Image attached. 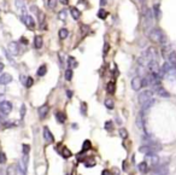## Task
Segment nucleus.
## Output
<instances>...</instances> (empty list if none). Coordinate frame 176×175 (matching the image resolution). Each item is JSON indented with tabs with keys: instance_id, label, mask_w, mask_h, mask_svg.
Returning <instances> with one entry per match:
<instances>
[{
	"instance_id": "1",
	"label": "nucleus",
	"mask_w": 176,
	"mask_h": 175,
	"mask_svg": "<svg viewBox=\"0 0 176 175\" xmlns=\"http://www.w3.org/2000/svg\"><path fill=\"white\" fill-rule=\"evenodd\" d=\"M162 150V145L157 141H153L151 144H147V145H142L139 147V152L144 154V155H148V156H153V155H157L158 151Z\"/></svg>"
},
{
	"instance_id": "2",
	"label": "nucleus",
	"mask_w": 176,
	"mask_h": 175,
	"mask_svg": "<svg viewBox=\"0 0 176 175\" xmlns=\"http://www.w3.org/2000/svg\"><path fill=\"white\" fill-rule=\"evenodd\" d=\"M148 38L152 42H156V44H165L167 42V36L163 33V30L159 28H153L152 30H150Z\"/></svg>"
},
{
	"instance_id": "3",
	"label": "nucleus",
	"mask_w": 176,
	"mask_h": 175,
	"mask_svg": "<svg viewBox=\"0 0 176 175\" xmlns=\"http://www.w3.org/2000/svg\"><path fill=\"white\" fill-rule=\"evenodd\" d=\"M142 17H144V21H145V28L147 27H151L152 23H153V12L151 8L144 6L142 8Z\"/></svg>"
},
{
	"instance_id": "4",
	"label": "nucleus",
	"mask_w": 176,
	"mask_h": 175,
	"mask_svg": "<svg viewBox=\"0 0 176 175\" xmlns=\"http://www.w3.org/2000/svg\"><path fill=\"white\" fill-rule=\"evenodd\" d=\"M151 99H153V92L150 91V89H146V91L140 92V94L138 97V100H139V104L140 105H144L145 103L150 101Z\"/></svg>"
},
{
	"instance_id": "5",
	"label": "nucleus",
	"mask_w": 176,
	"mask_h": 175,
	"mask_svg": "<svg viewBox=\"0 0 176 175\" xmlns=\"http://www.w3.org/2000/svg\"><path fill=\"white\" fill-rule=\"evenodd\" d=\"M12 111V104L7 100H4L0 103V112L2 115H8Z\"/></svg>"
},
{
	"instance_id": "6",
	"label": "nucleus",
	"mask_w": 176,
	"mask_h": 175,
	"mask_svg": "<svg viewBox=\"0 0 176 175\" xmlns=\"http://www.w3.org/2000/svg\"><path fill=\"white\" fill-rule=\"evenodd\" d=\"M22 21L24 22V24H25L29 29H34V28H35V21H34V18H33L31 16L24 15V16H22Z\"/></svg>"
},
{
	"instance_id": "7",
	"label": "nucleus",
	"mask_w": 176,
	"mask_h": 175,
	"mask_svg": "<svg viewBox=\"0 0 176 175\" xmlns=\"http://www.w3.org/2000/svg\"><path fill=\"white\" fill-rule=\"evenodd\" d=\"M168 172H169L168 166L163 164V166H158V167L153 168V170H152V175H167L168 174Z\"/></svg>"
},
{
	"instance_id": "8",
	"label": "nucleus",
	"mask_w": 176,
	"mask_h": 175,
	"mask_svg": "<svg viewBox=\"0 0 176 175\" xmlns=\"http://www.w3.org/2000/svg\"><path fill=\"white\" fill-rule=\"evenodd\" d=\"M156 93H157L159 97H162V98H168V97H170V93H169L164 87H162L161 85L156 86Z\"/></svg>"
},
{
	"instance_id": "9",
	"label": "nucleus",
	"mask_w": 176,
	"mask_h": 175,
	"mask_svg": "<svg viewBox=\"0 0 176 175\" xmlns=\"http://www.w3.org/2000/svg\"><path fill=\"white\" fill-rule=\"evenodd\" d=\"M141 87H142L141 78H140V76H135V78H133V80H132V88H133L134 91H139Z\"/></svg>"
},
{
	"instance_id": "10",
	"label": "nucleus",
	"mask_w": 176,
	"mask_h": 175,
	"mask_svg": "<svg viewBox=\"0 0 176 175\" xmlns=\"http://www.w3.org/2000/svg\"><path fill=\"white\" fill-rule=\"evenodd\" d=\"M48 111H50V106H48V105H42V106H40V107L37 109V112H39L40 118H45V117L47 116Z\"/></svg>"
},
{
	"instance_id": "11",
	"label": "nucleus",
	"mask_w": 176,
	"mask_h": 175,
	"mask_svg": "<svg viewBox=\"0 0 176 175\" xmlns=\"http://www.w3.org/2000/svg\"><path fill=\"white\" fill-rule=\"evenodd\" d=\"M44 138H45V140H46L47 143H53V141H54V138H53L52 133L50 132V129H48L47 127L44 128Z\"/></svg>"
},
{
	"instance_id": "12",
	"label": "nucleus",
	"mask_w": 176,
	"mask_h": 175,
	"mask_svg": "<svg viewBox=\"0 0 176 175\" xmlns=\"http://www.w3.org/2000/svg\"><path fill=\"white\" fill-rule=\"evenodd\" d=\"M8 51H10L12 54H18V52H19V46H18V44L15 42V41L10 42V44H8Z\"/></svg>"
},
{
	"instance_id": "13",
	"label": "nucleus",
	"mask_w": 176,
	"mask_h": 175,
	"mask_svg": "<svg viewBox=\"0 0 176 175\" xmlns=\"http://www.w3.org/2000/svg\"><path fill=\"white\" fill-rule=\"evenodd\" d=\"M12 81V76L10 75V74H2L1 76H0V84L1 85H7V84H10Z\"/></svg>"
},
{
	"instance_id": "14",
	"label": "nucleus",
	"mask_w": 176,
	"mask_h": 175,
	"mask_svg": "<svg viewBox=\"0 0 176 175\" xmlns=\"http://www.w3.org/2000/svg\"><path fill=\"white\" fill-rule=\"evenodd\" d=\"M148 160H150V164L152 167H158V163H159V157L157 155H153V156H148Z\"/></svg>"
},
{
	"instance_id": "15",
	"label": "nucleus",
	"mask_w": 176,
	"mask_h": 175,
	"mask_svg": "<svg viewBox=\"0 0 176 175\" xmlns=\"http://www.w3.org/2000/svg\"><path fill=\"white\" fill-rule=\"evenodd\" d=\"M42 44H44L42 36L36 35V36L34 38V46H35V48H41V47H42Z\"/></svg>"
},
{
	"instance_id": "16",
	"label": "nucleus",
	"mask_w": 176,
	"mask_h": 175,
	"mask_svg": "<svg viewBox=\"0 0 176 175\" xmlns=\"http://www.w3.org/2000/svg\"><path fill=\"white\" fill-rule=\"evenodd\" d=\"M70 12H71V17L74 19H79L81 17V12H80V10L77 7H71L70 8Z\"/></svg>"
},
{
	"instance_id": "17",
	"label": "nucleus",
	"mask_w": 176,
	"mask_h": 175,
	"mask_svg": "<svg viewBox=\"0 0 176 175\" xmlns=\"http://www.w3.org/2000/svg\"><path fill=\"white\" fill-rule=\"evenodd\" d=\"M138 168H139L140 173H142V174H146V173L148 172V166H147L146 162H141V163H139Z\"/></svg>"
},
{
	"instance_id": "18",
	"label": "nucleus",
	"mask_w": 176,
	"mask_h": 175,
	"mask_svg": "<svg viewBox=\"0 0 176 175\" xmlns=\"http://www.w3.org/2000/svg\"><path fill=\"white\" fill-rule=\"evenodd\" d=\"M168 62H169L171 65H175L176 67V52L175 51H173V52L169 53V56H168Z\"/></svg>"
},
{
	"instance_id": "19",
	"label": "nucleus",
	"mask_w": 176,
	"mask_h": 175,
	"mask_svg": "<svg viewBox=\"0 0 176 175\" xmlns=\"http://www.w3.org/2000/svg\"><path fill=\"white\" fill-rule=\"evenodd\" d=\"M153 17L157 18V19L161 17V7H159V5H157V4L153 6Z\"/></svg>"
},
{
	"instance_id": "20",
	"label": "nucleus",
	"mask_w": 176,
	"mask_h": 175,
	"mask_svg": "<svg viewBox=\"0 0 176 175\" xmlns=\"http://www.w3.org/2000/svg\"><path fill=\"white\" fill-rule=\"evenodd\" d=\"M58 35H59V38H60V39H67V38H68V35H69V30H68L67 28H62V29L59 30Z\"/></svg>"
},
{
	"instance_id": "21",
	"label": "nucleus",
	"mask_w": 176,
	"mask_h": 175,
	"mask_svg": "<svg viewBox=\"0 0 176 175\" xmlns=\"http://www.w3.org/2000/svg\"><path fill=\"white\" fill-rule=\"evenodd\" d=\"M46 73H47V67L44 64V65H41L39 69H37V76H45L46 75Z\"/></svg>"
},
{
	"instance_id": "22",
	"label": "nucleus",
	"mask_w": 176,
	"mask_h": 175,
	"mask_svg": "<svg viewBox=\"0 0 176 175\" xmlns=\"http://www.w3.org/2000/svg\"><path fill=\"white\" fill-rule=\"evenodd\" d=\"M60 155H62L64 158H69V157H71V155H73V154H71V151H70L68 147H65V146H64V147L62 149V154H60Z\"/></svg>"
},
{
	"instance_id": "23",
	"label": "nucleus",
	"mask_w": 176,
	"mask_h": 175,
	"mask_svg": "<svg viewBox=\"0 0 176 175\" xmlns=\"http://www.w3.org/2000/svg\"><path fill=\"white\" fill-rule=\"evenodd\" d=\"M56 118H57V121H58L59 123H64L65 120H67V117H65V115H64L63 112H57V114H56Z\"/></svg>"
},
{
	"instance_id": "24",
	"label": "nucleus",
	"mask_w": 176,
	"mask_h": 175,
	"mask_svg": "<svg viewBox=\"0 0 176 175\" xmlns=\"http://www.w3.org/2000/svg\"><path fill=\"white\" fill-rule=\"evenodd\" d=\"M155 103H156V100H155V99H151L150 101H147V103H145L144 105H141V107H142V110L145 111V110H147V109H150V107H152Z\"/></svg>"
},
{
	"instance_id": "25",
	"label": "nucleus",
	"mask_w": 176,
	"mask_h": 175,
	"mask_svg": "<svg viewBox=\"0 0 176 175\" xmlns=\"http://www.w3.org/2000/svg\"><path fill=\"white\" fill-rule=\"evenodd\" d=\"M68 64H69V69H73V68H75V67H77V62L75 61V58L74 57H69L68 58Z\"/></svg>"
},
{
	"instance_id": "26",
	"label": "nucleus",
	"mask_w": 176,
	"mask_h": 175,
	"mask_svg": "<svg viewBox=\"0 0 176 175\" xmlns=\"http://www.w3.org/2000/svg\"><path fill=\"white\" fill-rule=\"evenodd\" d=\"M105 106H106L107 109L112 110V109L115 107V103H113V100H112V99H110V98L105 99Z\"/></svg>"
},
{
	"instance_id": "27",
	"label": "nucleus",
	"mask_w": 176,
	"mask_h": 175,
	"mask_svg": "<svg viewBox=\"0 0 176 175\" xmlns=\"http://www.w3.org/2000/svg\"><path fill=\"white\" fill-rule=\"evenodd\" d=\"M115 89H116L115 82H109V84H107V86H106V91H107L110 94H113V93H115Z\"/></svg>"
},
{
	"instance_id": "28",
	"label": "nucleus",
	"mask_w": 176,
	"mask_h": 175,
	"mask_svg": "<svg viewBox=\"0 0 176 175\" xmlns=\"http://www.w3.org/2000/svg\"><path fill=\"white\" fill-rule=\"evenodd\" d=\"M73 76H74L73 69H67V71H65V80H67V81H71Z\"/></svg>"
},
{
	"instance_id": "29",
	"label": "nucleus",
	"mask_w": 176,
	"mask_h": 175,
	"mask_svg": "<svg viewBox=\"0 0 176 175\" xmlns=\"http://www.w3.org/2000/svg\"><path fill=\"white\" fill-rule=\"evenodd\" d=\"M90 147H92L90 141H89V140H85V143H83V145H82V152H86V151H88Z\"/></svg>"
},
{
	"instance_id": "30",
	"label": "nucleus",
	"mask_w": 176,
	"mask_h": 175,
	"mask_svg": "<svg viewBox=\"0 0 176 175\" xmlns=\"http://www.w3.org/2000/svg\"><path fill=\"white\" fill-rule=\"evenodd\" d=\"M98 17L101 18V19H105V18L107 17V12H106L104 8H100V10L98 11Z\"/></svg>"
},
{
	"instance_id": "31",
	"label": "nucleus",
	"mask_w": 176,
	"mask_h": 175,
	"mask_svg": "<svg viewBox=\"0 0 176 175\" xmlns=\"http://www.w3.org/2000/svg\"><path fill=\"white\" fill-rule=\"evenodd\" d=\"M136 126L140 128V129H144V123H142V115L140 114L136 118Z\"/></svg>"
},
{
	"instance_id": "32",
	"label": "nucleus",
	"mask_w": 176,
	"mask_h": 175,
	"mask_svg": "<svg viewBox=\"0 0 176 175\" xmlns=\"http://www.w3.org/2000/svg\"><path fill=\"white\" fill-rule=\"evenodd\" d=\"M118 134H119V137H121L122 139H127V138H128V132H127L125 128H121L119 132H118Z\"/></svg>"
},
{
	"instance_id": "33",
	"label": "nucleus",
	"mask_w": 176,
	"mask_h": 175,
	"mask_svg": "<svg viewBox=\"0 0 176 175\" xmlns=\"http://www.w3.org/2000/svg\"><path fill=\"white\" fill-rule=\"evenodd\" d=\"M57 4H58V0H48V1H47L48 8H54V7L57 6Z\"/></svg>"
},
{
	"instance_id": "34",
	"label": "nucleus",
	"mask_w": 176,
	"mask_h": 175,
	"mask_svg": "<svg viewBox=\"0 0 176 175\" xmlns=\"http://www.w3.org/2000/svg\"><path fill=\"white\" fill-rule=\"evenodd\" d=\"M16 6H17L18 8L23 10V11H24V8H25V5H24V1H23V0H16Z\"/></svg>"
},
{
	"instance_id": "35",
	"label": "nucleus",
	"mask_w": 176,
	"mask_h": 175,
	"mask_svg": "<svg viewBox=\"0 0 176 175\" xmlns=\"http://www.w3.org/2000/svg\"><path fill=\"white\" fill-rule=\"evenodd\" d=\"M58 17H59V19L65 21V19H67V10H62V11L58 13Z\"/></svg>"
},
{
	"instance_id": "36",
	"label": "nucleus",
	"mask_w": 176,
	"mask_h": 175,
	"mask_svg": "<svg viewBox=\"0 0 176 175\" xmlns=\"http://www.w3.org/2000/svg\"><path fill=\"white\" fill-rule=\"evenodd\" d=\"M33 84H34V80L31 79V78H27L25 79V82H24V85H25V87H31L33 86Z\"/></svg>"
},
{
	"instance_id": "37",
	"label": "nucleus",
	"mask_w": 176,
	"mask_h": 175,
	"mask_svg": "<svg viewBox=\"0 0 176 175\" xmlns=\"http://www.w3.org/2000/svg\"><path fill=\"white\" fill-rule=\"evenodd\" d=\"M5 163H6V155L0 151V164H5Z\"/></svg>"
},
{
	"instance_id": "38",
	"label": "nucleus",
	"mask_w": 176,
	"mask_h": 175,
	"mask_svg": "<svg viewBox=\"0 0 176 175\" xmlns=\"http://www.w3.org/2000/svg\"><path fill=\"white\" fill-rule=\"evenodd\" d=\"M22 149H23V155H28V154H29V151H30V146H29V145H27V144H24Z\"/></svg>"
},
{
	"instance_id": "39",
	"label": "nucleus",
	"mask_w": 176,
	"mask_h": 175,
	"mask_svg": "<svg viewBox=\"0 0 176 175\" xmlns=\"http://www.w3.org/2000/svg\"><path fill=\"white\" fill-rule=\"evenodd\" d=\"M81 112H82V115H86L87 114V104L86 103H82L81 104Z\"/></svg>"
},
{
	"instance_id": "40",
	"label": "nucleus",
	"mask_w": 176,
	"mask_h": 175,
	"mask_svg": "<svg viewBox=\"0 0 176 175\" xmlns=\"http://www.w3.org/2000/svg\"><path fill=\"white\" fill-rule=\"evenodd\" d=\"M105 128H106V130H112V129H113L112 122H111V121H107V122L105 123Z\"/></svg>"
},
{
	"instance_id": "41",
	"label": "nucleus",
	"mask_w": 176,
	"mask_h": 175,
	"mask_svg": "<svg viewBox=\"0 0 176 175\" xmlns=\"http://www.w3.org/2000/svg\"><path fill=\"white\" fill-rule=\"evenodd\" d=\"M85 166H86V167H94V166H95V162H94V161H87V162L85 163Z\"/></svg>"
},
{
	"instance_id": "42",
	"label": "nucleus",
	"mask_w": 176,
	"mask_h": 175,
	"mask_svg": "<svg viewBox=\"0 0 176 175\" xmlns=\"http://www.w3.org/2000/svg\"><path fill=\"white\" fill-rule=\"evenodd\" d=\"M109 48H110V45L107 42H105V45H104V54H106L109 52Z\"/></svg>"
},
{
	"instance_id": "43",
	"label": "nucleus",
	"mask_w": 176,
	"mask_h": 175,
	"mask_svg": "<svg viewBox=\"0 0 176 175\" xmlns=\"http://www.w3.org/2000/svg\"><path fill=\"white\" fill-rule=\"evenodd\" d=\"M24 114H25V105H22V107H21V116L24 117Z\"/></svg>"
},
{
	"instance_id": "44",
	"label": "nucleus",
	"mask_w": 176,
	"mask_h": 175,
	"mask_svg": "<svg viewBox=\"0 0 176 175\" xmlns=\"http://www.w3.org/2000/svg\"><path fill=\"white\" fill-rule=\"evenodd\" d=\"M99 4H100V6H105V5L107 4V0H100Z\"/></svg>"
},
{
	"instance_id": "45",
	"label": "nucleus",
	"mask_w": 176,
	"mask_h": 175,
	"mask_svg": "<svg viewBox=\"0 0 176 175\" xmlns=\"http://www.w3.org/2000/svg\"><path fill=\"white\" fill-rule=\"evenodd\" d=\"M67 94H68V97H69V98H71V97H73V92H70V91H67Z\"/></svg>"
},
{
	"instance_id": "46",
	"label": "nucleus",
	"mask_w": 176,
	"mask_h": 175,
	"mask_svg": "<svg viewBox=\"0 0 176 175\" xmlns=\"http://www.w3.org/2000/svg\"><path fill=\"white\" fill-rule=\"evenodd\" d=\"M62 1V4H64V5H67L68 2H69V0H60Z\"/></svg>"
},
{
	"instance_id": "47",
	"label": "nucleus",
	"mask_w": 176,
	"mask_h": 175,
	"mask_svg": "<svg viewBox=\"0 0 176 175\" xmlns=\"http://www.w3.org/2000/svg\"><path fill=\"white\" fill-rule=\"evenodd\" d=\"M2 70H4V64H2V63H0V73H1Z\"/></svg>"
},
{
	"instance_id": "48",
	"label": "nucleus",
	"mask_w": 176,
	"mask_h": 175,
	"mask_svg": "<svg viewBox=\"0 0 176 175\" xmlns=\"http://www.w3.org/2000/svg\"><path fill=\"white\" fill-rule=\"evenodd\" d=\"M103 175H110V172H107V170H104V172H103Z\"/></svg>"
},
{
	"instance_id": "49",
	"label": "nucleus",
	"mask_w": 176,
	"mask_h": 175,
	"mask_svg": "<svg viewBox=\"0 0 176 175\" xmlns=\"http://www.w3.org/2000/svg\"><path fill=\"white\" fill-rule=\"evenodd\" d=\"M144 1H145V0H139V2H144Z\"/></svg>"
},
{
	"instance_id": "50",
	"label": "nucleus",
	"mask_w": 176,
	"mask_h": 175,
	"mask_svg": "<svg viewBox=\"0 0 176 175\" xmlns=\"http://www.w3.org/2000/svg\"><path fill=\"white\" fill-rule=\"evenodd\" d=\"M0 63H1V58H0Z\"/></svg>"
}]
</instances>
